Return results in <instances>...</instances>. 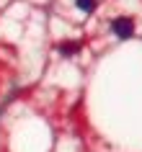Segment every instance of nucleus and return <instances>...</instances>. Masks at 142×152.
<instances>
[{
	"instance_id": "f257e3e1",
	"label": "nucleus",
	"mask_w": 142,
	"mask_h": 152,
	"mask_svg": "<svg viewBox=\"0 0 142 152\" xmlns=\"http://www.w3.org/2000/svg\"><path fill=\"white\" fill-rule=\"evenodd\" d=\"M111 31L116 34L119 39H127V36H132V31H134V21L127 18V16H121V18H116V21L111 23Z\"/></svg>"
},
{
	"instance_id": "f03ea898",
	"label": "nucleus",
	"mask_w": 142,
	"mask_h": 152,
	"mask_svg": "<svg viewBox=\"0 0 142 152\" xmlns=\"http://www.w3.org/2000/svg\"><path fill=\"white\" fill-rule=\"evenodd\" d=\"M75 5H78L83 13H90V10H96V5H98V0H75Z\"/></svg>"
},
{
	"instance_id": "7ed1b4c3",
	"label": "nucleus",
	"mask_w": 142,
	"mask_h": 152,
	"mask_svg": "<svg viewBox=\"0 0 142 152\" xmlns=\"http://www.w3.org/2000/svg\"><path fill=\"white\" fill-rule=\"evenodd\" d=\"M78 44H72V41H67V44H60V52H62V54H67V57H70V54H75V52H78Z\"/></svg>"
}]
</instances>
